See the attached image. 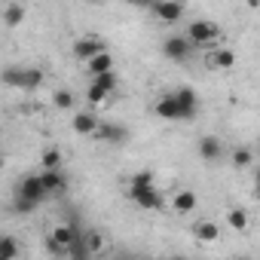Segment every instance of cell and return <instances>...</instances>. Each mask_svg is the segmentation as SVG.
<instances>
[{"instance_id":"4dcf8cb0","label":"cell","mask_w":260,"mask_h":260,"mask_svg":"<svg viewBox=\"0 0 260 260\" xmlns=\"http://www.w3.org/2000/svg\"><path fill=\"white\" fill-rule=\"evenodd\" d=\"M147 260H162V257H147Z\"/></svg>"},{"instance_id":"8992f818","label":"cell","mask_w":260,"mask_h":260,"mask_svg":"<svg viewBox=\"0 0 260 260\" xmlns=\"http://www.w3.org/2000/svg\"><path fill=\"white\" fill-rule=\"evenodd\" d=\"M71 52H74V58H80V61H92V58H98L101 52H107L104 49V40L101 37H95V34H86V37H77L74 40V46H71Z\"/></svg>"},{"instance_id":"52a82bcc","label":"cell","mask_w":260,"mask_h":260,"mask_svg":"<svg viewBox=\"0 0 260 260\" xmlns=\"http://www.w3.org/2000/svg\"><path fill=\"white\" fill-rule=\"evenodd\" d=\"M19 199L28 202V205H40L43 199H49V193H46V187H43V181H40V172L22 178V184H19Z\"/></svg>"},{"instance_id":"2e32d148","label":"cell","mask_w":260,"mask_h":260,"mask_svg":"<svg viewBox=\"0 0 260 260\" xmlns=\"http://www.w3.org/2000/svg\"><path fill=\"white\" fill-rule=\"evenodd\" d=\"M40 181H43V187H46L49 196H61L68 190V178L61 172H40Z\"/></svg>"},{"instance_id":"7402d4cb","label":"cell","mask_w":260,"mask_h":260,"mask_svg":"<svg viewBox=\"0 0 260 260\" xmlns=\"http://www.w3.org/2000/svg\"><path fill=\"white\" fill-rule=\"evenodd\" d=\"M128 187H156L153 184V172L150 169H138L128 175Z\"/></svg>"},{"instance_id":"1f68e13d","label":"cell","mask_w":260,"mask_h":260,"mask_svg":"<svg viewBox=\"0 0 260 260\" xmlns=\"http://www.w3.org/2000/svg\"><path fill=\"white\" fill-rule=\"evenodd\" d=\"M16 260H19V257H16Z\"/></svg>"},{"instance_id":"d6986e66","label":"cell","mask_w":260,"mask_h":260,"mask_svg":"<svg viewBox=\"0 0 260 260\" xmlns=\"http://www.w3.org/2000/svg\"><path fill=\"white\" fill-rule=\"evenodd\" d=\"M40 166H43V172H61V150H58L55 144L43 147V153H40Z\"/></svg>"},{"instance_id":"603a6c76","label":"cell","mask_w":260,"mask_h":260,"mask_svg":"<svg viewBox=\"0 0 260 260\" xmlns=\"http://www.w3.org/2000/svg\"><path fill=\"white\" fill-rule=\"evenodd\" d=\"M19 257V242L13 236H4L0 239V260H16Z\"/></svg>"},{"instance_id":"cb8c5ba5","label":"cell","mask_w":260,"mask_h":260,"mask_svg":"<svg viewBox=\"0 0 260 260\" xmlns=\"http://www.w3.org/2000/svg\"><path fill=\"white\" fill-rule=\"evenodd\" d=\"M86 248H89V254H104L107 251V236L104 233H89L86 236Z\"/></svg>"},{"instance_id":"ffe728a7","label":"cell","mask_w":260,"mask_h":260,"mask_svg":"<svg viewBox=\"0 0 260 260\" xmlns=\"http://www.w3.org/2000/svg\"><path fill=\"white\" fill-rule=\"evenodd\" d=\"M223 220H226V226L236 230V233H245V230H248V211H245V208H230V211L223 214Z\"/></svg>"},{"instance_id":"f1b7e54d","label":"cell","mask_w":260,"mask_h":260,"mask_svg":"<svg viewBox=\"0 0 260 260\" xmlns=\"http://www.w3.org/2000/svg\"><path fill=\"white\" fill-rule=\"evenodd\" d=\"M254 193L260 196V169H257V181H254Z\"/></svg>"},{"instance_id":"484cf974","label":"cell","mask_w":260,"mask_h":260,"mask_svg":"<svg viewBox=\"0 0 260 260\" xmlns=\"http://www.w3.org/2000/svg\"><path fill=\"white\" fill-rule=\"evenodd\" d=\"M230 159H233L236 169H248V166H251V150H248V147H236Z\"/></svg>"},{"instance_id":"ac0fdd59","label":"cell","mask_w":260,"mask_h":260,"mask_svg":"<svg viewBox=\"0 0 260 260\" xmlns=\"http://www.w3.org/2000/svg\"><path fill=\"white\" fill-rule=\"evenodd\" d=\"M86 71L92 74V80H95V77H104V74H113V55H110V52H101L98 58H92V61L86 64Z\"/></svg>"},{"instance_id":"9c48e42d","label":"cell","mask_w":260,"mask_h":260,"mask_svg":"<svg viewBox=\"0 0 260 260\" xmlns=\"http://www.w3.org/2000/svg\"><path fill=\"white\" fill-rule=\"evenodd\" d=\"M150 13L162 25H175L184 16V4H175V0H159V4H150Z\"/></svg>"},{"instance_id":"3957f363","label":"cell","mask_w":260,"mask_h":260,"mask_svg":"<svg viewBox=\"0 0 260 260\" xmlns=\"http://www.w3.org/2000/svg\"><path fill=\"white\" fill-rule=\"evenodd\" d=\"M125 199L144 211H159L166 205V193L156 187H125Z\"/></svg>"},{"instance_id":"9a60e30c","label":"cell","mask_w":260,"mask_h":260,"mask_svg":"<svg viewBox=\"0 0 260 260\" xmlns=\"http://www.w3.org/2000/svg\"><path fill=\"white\" fill-rule=\"evenodd\" d=\"M193 239H196V242H202V245H211V242H217V239H220V226H217V220L199 217V220L193 223Z\"/></svg>"},{"instance_id":"7a4b0ae2","label":"cell","mask_w":260,"mask_h":260,"mask_svg":"<svg viewBox=\"0 0 260 260\" xmlns=\"http://www.w3.org/2000/svg\"><path fill=\"white\" fill-rule=\"evenodd\" d=\"M77 239H80V236H77L74 223L58 220V223H52V226H49V233H46V248H49L52 254H68V251H71V245H74Z\"/></svg>"},{"instance_id":"4fadbf2b","label":"cell","mask_w":260,"mask_h":260,"mask_svg":"<svg viewBox=\"0 0 260 260\" xmlns=\"http://www.w3.org/2000/svg\"><path fill=\"white\" fill-rule=\"evenodd\" d=\"M196 153H199L205 162H214V159H220V153H223V141H220L217 135H202V138L196 141Z\"/></svg>"},{"instance_id":"e0dca14e","label":"cell","mask_w":260,"mask_h":260,"mask_svg":"<svg viewBox=\"0 0 260 260\" xmlns=\"http://www.w3.org/2000/svg\"><path fill=\"white\" fill-rule=\"evenodd\" d=\"M0 16H4V25L16 28V25H22V22H25V7H22V4H16V0H7L4 10H0Z\"/></svg>"},{"instance_id":"5b68a950","label":"cell","mask_w":260,"mask_h":260,"mask_svg":"<svg viewBox=\"0 0 260 260\" xmlns=\"http://www.w3.org/2000/svg\"><path fill=\"white\" fill-rule=\"evenodd\" d=\"M4 83L31 92V89H37V86H43V71H40V68H10V71L4 74Z\"/></svg>"},{"instance_id":"6da1fadb","label":"cell","mask_w":260,"mask_h":260,"mask_svg":"<svg viewBox=\"0 0 260 260\" xmlns=\"http://www.w3.org/2000/svg\"><path fill=\"white\" fill-rule=\"evenodd\" d=\"M187 40H190L193 46H202V49L208 52V49L220 46V40H223V28H220L217 22H211V19H196V22L187 25Z\"/></svg>"},{"instance_id":"83f0119b","label":"cell","mask_w":260,"mask_h":260,"mask_svg":"<svg viewBox=\"0 0 260 260\" xmlns=\"http://www.w3.org/2000/svg\"><path fill=\"white\" fill-rule=\"evenodd\" d=\"M68 254H71V257H74V260H89V257H92V254H89V248H86V242H83V239H77V242H74V245H71V251H68Z\"/></svg>"},{"instance_id":"7c38bea8","label":"cell","mask_w":260,"mask_h":260,"mask_svg":"<svg viewBox=\"0 0 260 260\" xmlns=\"http://www.w3.org/2000/svg\"><path fill=\"white\" fill-rule=\"evenodd\" d=\"M98 125H101V119H98L95 113H89V110H77V113H74V122H71L74 135H86V138L95 135V128H98Z\"/></svg>"},{"instance_id":"277c9868","label":"cell","mask_w":260,"mask_h":260,"mask_svg":"<svg viewBox=\"0 0 260 260\" xmlns=\"http://www.w3.org/2000/svg\"><path fill=\"white\" fill-rule=\"evenodd\" d=\"M153 113H156L159 119H166V122H184V119H190V113L184 110V104H181V98L175 95V89L156 98Z\"/></svg>"},{"instance_id":"5bb4252c","label":"cell","mask_w":260,"mask_h":260,"mask_svg":"<svg viewBox=\"0 0 260 260\" xmlns=\"http://www.w3.org/2000/svg\"><path fill=\"white\" fill-rule=\"evenodd\" d=\"M172 208H175L178 214H196V208H199L196 190H175V193H172Z\"/></svg>"},{"instance_id":"d4e9b609","label":"cell","mask_w":260,"mask_h":260,"mask_svg":"<svg viewBox=\"0 0 260 260\" xmlns=\"http://www.w3.org/2000/svg\"><path fill=\"white\" fill-rule=\"evenodd\" d=\"M92 83H95V86H101L107 95H113V92L119 89V77H116V71H113V74H104V77H95Z\"/></svg>"},{"instance_id":"4316f807","label":"cell","mask_w":260,"mask_h":260,"mask_svg":"<svg viewBox=\"0 0 260 260\" xmlns=\"http://www.w3.org/2000/svg\"><path fill=\"white\" fill-rule=\"evenodd\" d=\"M86 101H89V104H104V101H107V92H104L101 86L92 83V86L86 89Z\"/></svg>"},{"instance_id":"8fae6325","label":"cell","mask_w":260,"mask_h":260,"mask_svg":"<svg viewBox=\"0 0 260 260\" xmlns=\"http://www.w3.org/2000/svg\"><path fill=\"white\" fill-rule=\"evenodd\" d=\"M125 138H128V132L122 125H113V122H101L92 135V141H98V144H122Z\"/></svg>"},{"instance_id":"44dd1931","label":"cell","mask_w":260,"mask_h":260,"mask_svg":"<svg viewBox=\"0 0 260 260\" xmlns=\"http://www.w3.org/2000/svg\"><path fill=\"white\" fill-rule=\"evenodd\" d=\"M49 101H52V107H58V110H74V92H71V89H55V92L49 95Z\"/></svg>"},{"instance_id":"ba28073f","label":"cell","mask_w":260,"mask_h":260,"mask_svg":"<svg viewBox=\"0 0 260 260\" xmlns=\"http://www.w3.org/2000/svg\"><path fill=\"white\" fill-rule=\"evenodd\" d=\"M236 64V52L230 46H214L205 52V68L208 71H230Z\"/></svg>"},{"instance_id":"30bf717a","label":"cell","mask_w":260,"mask_h":260,"mask_svg":"<svg viewBox=\"0 0 260 260\" xmlns=\"http://www.w3.org/2000/svg\"><path fill=\"white\" fill-rule=\"evenodd\" d=\"M196 46L187 40V37H178V34H172V37H166V43H162V52L172 58V61H184L190 52H193Z\"/></svg>"},{"instance_id":"f546056e","label":"cell","mask_w":260,"mask_h":260,"mask_svg":"<svg viewBox=\"0 0 260 260\" xmlns=\"http://www.w3.org/2000/svg\"><path fill=\"white\" fill-rule=\"evenodd\" d=\"M172 260H187V257H172Z\"/></svg>"}]
</instances>
